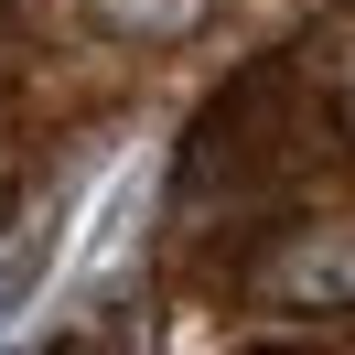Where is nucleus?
Listing matches in <instances>:
<instances>
[{
  "label": "nucleus",
  "instance_id": "obj_1",
  "mask_svg": "<svg viewBox=\"0 0 355 355\" xmlns=\"http://www.w3.org/2000/svg\"><path fill=\"white\" fill-rule=\"evenodd\" d=\"M44 259H54V226H33V237L11 248V259H0V323H11V302H22L33 280H44Z\"/></svg>",
  "mask_w": 355,
  "mask_h": 355
}]
</instances>
